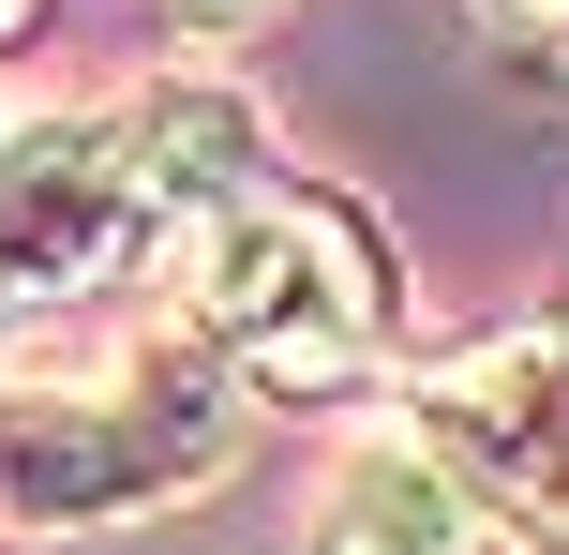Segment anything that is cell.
<instances>
[{
    "mask_svg": "<svg viewBox=\"0 0 569 555\" xmlns=\"http://www.w3.org/2000/svg\"><path fill=\"white\" fill-rule=\"evenodd\" d=\"M196 240V346L226 360L240 390H345L375 376V346H390V256L360 240V210L300 196V180H256V196H226Z\"/></svg>",
    "mask_w": 569,
    "mask_h": 555,
    "instance_id": "obj_1",
    "label": "cell"
},
{
    "mask_svg": "<svg viewBox=\"0 0 569 555\" xmlns=\"http://www.w3.org/2000/svg\"><path fill=\"white\" fill-rule=\"evenodd\" d=\"M0 16H16V0H0Z\"/></svg>",
    "mask_w": 569,
    "mask_h": 555,
    "instance_id": "obj_7",
    "label": "cell"
},
{
    "mask_svg": "<svg viewBox=\"0 0 569 555\" xmlns=\"http://www.w3.org/2000/svg\"><path fill=\"white\" fill-rule=\"evenodd\" d=\"M510 16H540V30H569V0H510Z\"/></svg>",
    "mask_w": 569,
    "mask_h": 555,
    "instance_id": "obj_6",
    "label": "cell"
},
{
    "mask_svg": "<svg viewBox=\"0 0 569 555\" xmlns=\"http://www.w3.org/2000/svg\"><path fill=\"white\" fill-rule=\"evenodd\" d=\"M136 240H150V196L120 120H0V330L106 286Z\"/></svg>",
    "mask_w": 569,
    "mask_h": 555,
    "instance_id": "obj_3",
    "label": "cell"
},
{
    "mask_svg": "<svg viewBox=\"0 0 569 555\" xmlns=\"http://www.w3.org/2000/svg\"><path fill=\"white\" fill-rule=\"evenodd\" d=\"M240 406L196 360H120V376L0 390V511L16 526H136V511L226 480Z\"/></svg>",
    "mask_w": 569,
    "mask_h": 555,
    "instance_id": "obj_2",
    "label": "cell"
},
{
    "mask_svg": "<svg viewBox=\"0 0 569 555\" xmlns=\"http://www.w3.org/2000/svg\"><path fill=\"white\" fill-rule=\"evenodd\" d=\"M480 541H495V511L465 496V466L435 436L360 450V466L330 480V526H315V555H480Z\"/></svg>",
    "mask_w": 569,
    "mask_h": 555,
    "instance_id": "obj_5",
    "label": "cell"
},
{
    "mask_svg": "<svg viewBox=\"0 0 569 555\" xmlns=\"http://www.w3.org/2000/svg\"><path fill=\"white\" fill-rule=\"evenodd\" d=\"M420 436L525 555H569V330H510V346L450 360L420 390Z\"/></svg>",
    "mask_w": 569,
    "mask_h": 555,
    "instance_id": "obj_4",
    "label": "cell"
}]
</instances>
